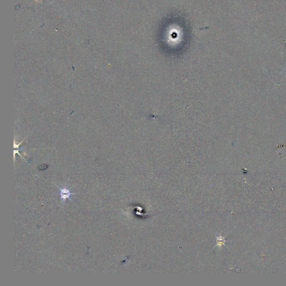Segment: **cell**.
<instances>
[{"mask_svg":"<svg viewBox=\"0 0 286 286\" xmlns=\"http://www.w3.org/2000/svg\"></svg>","mask_w":286,"mask_h":286,"instance_id":"2","label":"cell"},{"mask_svg":"<svg viewBox=\"0 0 286 286\" xmlns=\"http://www.w3.org/2000/svg\"><path fill=\"white\" fill-rule=\"evenodd\" d=\"M57 186L58 188V189L60 190L59 195H60V200L61 202H65L67 199H69V200L72 201V198H70V196L72 195H75V193L71 192L70 189H69L68 188L64 187L61 188L59 187H58V186Z\"/></svg>","mask_w":286,"mask_h":286,"instance_id":"1","label":"cell"}]
</instances>
